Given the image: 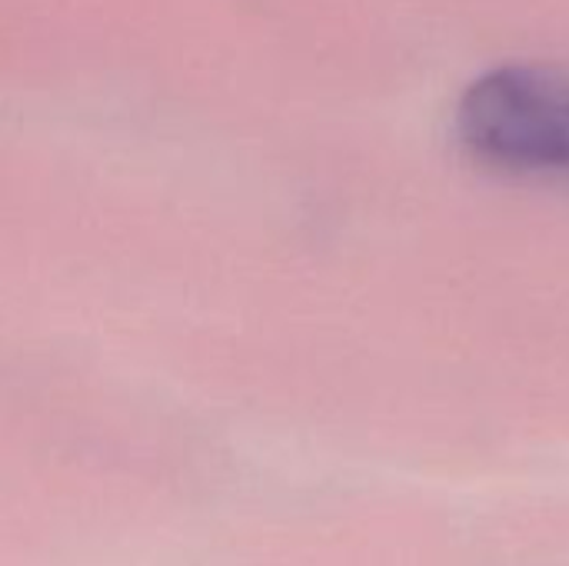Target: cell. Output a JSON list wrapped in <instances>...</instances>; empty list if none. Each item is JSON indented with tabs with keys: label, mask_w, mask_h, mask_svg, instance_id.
Here are the masks:
<instances>
[{
	"label": "cell",
	"mask_w": 569,
	"mask_h": 566,
	"mask_svg": "<svg viewBox=\"0 0 569 566\" xmlns=\"http://www.w3.org/2000/svg\"><path fill=\"white\" fill-rule=\"evenodd\" d=\"M457 137L487 170L569 187V73L540 63L480 73L457 103Z\"/></svg>",
	"instance_id": "obj_1"
}]
</instances>
